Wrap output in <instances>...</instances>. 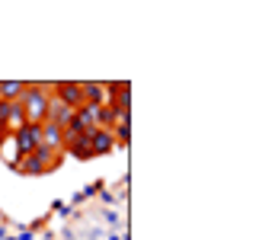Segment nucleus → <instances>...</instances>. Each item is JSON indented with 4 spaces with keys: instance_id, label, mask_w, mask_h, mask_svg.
Returning a JSON list of instances; mask_svg holds the SVG:
<instances>
[{
    "instance_id": "f257e3e1",
    "label": "nucleus",
    "mask_w": 256,
    "mask_h": 240,
    "mask_svg": "<svg viewBox=\"0 0 256 240\" xmlns=\"http://www.w3.org/2000/svg\"><path fill=\"white\" fill-rule=\"evenodd\" d=\"M61 160H64V150L36 148V150H32V154H26V157H13L10 166H13L20 176H45V173L58 170Z\"/></svg>"
},
{
    "instance_id": "f03ea898",
    "label": "nucleus",
    "mask_w": 256,
    "mask_h": 240,
    "mask_svg": "<svg viewBox=\"0 0 256 240\" xmlns=\"http://www.w3.org/2000/svg\"><path fill=\"white\" fill-rule=\"evenodd\" d=\"M48 96H52V84H26V93H22V100H20L26 122H32V125H42L45 122Z\"/></svg>"
},
{
    "instance_id": "7ed1b4c3",
    "label": "nucleus",
    "mask_w": 256,
    "mask_h": 240,
    "mask_svg": "<svg viewBox=\"0 0 256 240\" xmlns=\"http://www.w3.org/2000/svg\"><path fill=\"white\" fill-rule=\"evenodd\" d=\"M10 138H13V144H16V150H20V157H26V154H32L36 148H42V125L26 122L20 132H13Z\"/></svg>"
},
{
    "instance_id": "20e7f679",
    "label": "nucleus",
    "mask_w": 256,
    "mask_h": 240,
    "mask_svg": "<svg viewBox=\"0 0 256 240\" xmlns=\"http://www.w3.org/2000/svg\"><path fill=\"white\" fill-rule=\"evenodd\" d=\"M52 96L58 102H64L70 112L84 109V93H80V84H77V80H61V84H52Z\"/></svg>"
},
{
    "instance_id": "39448f33",
    "label": "nucleus",
    "mask_w": 256,
    "mask_h": 240,
    "mask_svg": "<svg viewBox=\"0 0 256 240\" xmlns=\"http://www.w3.org/2000/svg\"><path fill=\"white\" fill-rule=\"evenodd\" d=\"M0 125L6 128V134L20 132V128L26 125V116H22V106H20V102H6V100H0Z\"/></svg>"
},
{
    "instance_id": "423d86ee",
    "label": "nucleus",
    "mask_w": 256,
    "mask_h": 240,
    "mask_svg": "<svg viewBox=\"0 0 256 240\" xmlns=\"http://www.w3.org/2000/svg\"><path fill=\"white\" fill-rule=\"evenodd\" d=\"M90 148H93V157L112 154V150H116V138H112L109 128H93L90 132Z\"/></svg>"
},
{
    "instance_id": "0eeeda50",
    "label": "nucleus",
    "mask_w": 256,
    "mask_h": 240,
    "mask_svg": "<svg viewBox=\"0 0 256 240\" xmlns=\"http://www.w3.org/2000/svg\"><path fill=\"white\" fill-rule=\"evenodd\" d=\"M80 93H84V106H106V84H80Z\"/></svg>"
},
{
    "instance_id": "6e6552de",
    "label": "nucleus",
    "mask_w": 256,
    "mask_h": 240,
    "mask_svg": "<svg viewBox=\"0 0 256 240\" xmlns=\"http://www.w3.org/2000/svg\"><path fill=\"white\" fill-rule=\"evenodd\" d=\"M61 144H64V134H61V128H58V125H52V122H42V148L61 150Z\"/></svg>"
},
{
    "instance_id": "1a4fd4ad",
    "label": "nucleus",
    "mask_w": 256,
    "mask_h": 240,
    "mask_svg": "<svg viewBox=\"0 0 256 240\" xmlns=\"http://www.w3.org/2000/svg\"><path fill=\"white\" fill-rule=\"evenodd\" d=\"M22 93H26V84H22V80H4V84H0V100H6V102H20Z\"/></svg>"
},
{
    "instance_id": "9d476101",
    "label": "nucleus",
    "mask_w": 256,
    "mask_h": 240,
    "mask_svg": "<svg viewBox=\"0 0 256 240\" xmlns=\"http://www.w3.org/2000/svg\"><path fill=\"white\" fill-rule=\"evenodd\" d=\"M100 202L112 208V205H118V196H116V192H109V189H102V192H100Z\"/></svg>"
},
{
    "instance_id": "9b49d317",
    "label": "nucleus",
    "mask_w": 256,
    "mask_h": 240,
    "mask_svg": "<svg viewBox=\"0 0 256 240\" xmlns=\"http://www.w3.org/2000/svg\"><path fill=\"white\" fill-rule=\"evenodd\" d=\"M16 240H36V228H20Z\"/></svg>"
},
{
    "instance_id": "f8f14e48",
    "label": "nucleus",
    "mask_w": 256,
    "mask_h": 240,
    "mask_svg": "<svg viewBox=\"0 0 256 240\" xmlns=\"http://www.w3.org/2000/svg\"><path fill=\"white\" fill-rule=\"evenodd\" d=\"M70 202H74V205H84L86 196H84V192H74V198H70Z\"/></svg>"
},
{
    "instance_id": "ddd939ff",
    "label": "nucleus",
    "mask_w": 256,
    "mask_h": 240,
    "mask_svg": "<svg viewBox=\"0 0 256 240\" xmlns=\"http://www.w3.org/2000/svg\"><path fill=\"white\" fill-rule=\"evenodd\" d=\"M6 141H10V134H6L4 128H0V150H4V144H6Z\"/></svg>"
}]
</instances>
